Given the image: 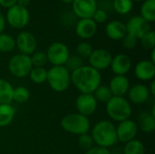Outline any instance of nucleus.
<instances>
[{"label":"nucleus","instance_id":"nucleus-1","mask_svg":"<svg viewBox=\"0 0 155 154\" xmlns=\"http://www.w3.org/2000/svg\"><path fill=\"white\" fill-rule=\"evenodd\" d=\"M101 81L100 72L90 65H83L71 73V83L81 93H93Z\"/></svg>","mask_w":155,"mask_h":154},{"label":"nucleus","instance_id":"nucleus-2","mask_svg":"<svg viewBox=\"0 0 155 154\" xmlns=\"http://www.w3.org/2000/svg\"><path fill=\"white\" fill-rule=\"evenodd\" d=\"M91 136L97 146L107 149L114 146L118 142L116 127L106 120L100 121L94 126Z\"/></svg>","mask_w":155,"mask_h":154},{"label":"nucleus","instance_id":"nucleus-3","mask_svg":"<svg viewBox=\"0 0 155 154\" xmlns=\"http://www.w3.org/2000/svg\"><path fill=\"white\" fill-rule=\"evenodd\" d=\"M106 113L111 119L121 123L131 117L132 106L124 97L113 96L106 103Z\"/></svg>","mask_w":155,"mask_h":154},{"label":"nucleus","instance_id":"nucleus-4","mask_svg":"<svg viewBox=\"0 0 155 154\" xmlns=\"http://www.w3.org/2000/svg\"><path fill=\"white\" fill-rule=\"evenodd\" d=\"M46 82L54 92L63 93L71 84V74L64 65L53 66L47 71Z\"/></svg>","mask_w":155,"mask_h":154},{"label":"nucleus","instance_id":"nucleus-5","mask_svg":"<svg viewBox=\"0 0 155 154\" xmlns=\"http://www.w3.org/2000/svg\"><path fill=\"white\" fill-rule=\"evenodd\" d=\"M62 128L72 134L82 135L87 133L90 130V121L88 117L76 113H70L65 115L61 121Z\"/></svg>","mask_w":155,"mask_h":154},{"label":"nucleus","instance_id":"nucleus-6","mask_svg":"<svg viewBox=\"0 0 155 154\" xmlns=\"http://www.w3.org/2000/svg\"><path fill=\"white\" fill-rule=\"evenodd\" d=\"M5 22L14 29H23L30 20V14L27 7L15 5L8 8L5 14Z\"/></svg>","mask_w":155,"mask_h":154},{"label":"nucleus","instance_id":"nucleus-7","mask_svg":"<svg viewBox=\"0 0 155 154\" xmlns=\"http://www.w3.org/2000/svg\"><path fill=\"white\" fill-rule=\"evenodd\" d=\"M33 68L29 55L17 54L12 56L8 62V70L15 77L23 78L29 75Z\"/></svg>","mask_w":155,"mask_h":154},{"label":"nucleus","instance_id":"nucleus-8","mask_svg":"<svg viewBox=\"0 0 155 154\" xmlns=\"http://www.w3.org/2000/svg\"><path fill=\"white\" fill-rule=\"evenodd\" d=\"M46 56L49 63L54 66L64 65L68 57L70 56L69 49L64 43L54 42L49 45L46 51Z\"/></svg>","mask_w":155,"mask_h":154},{"label":"nucleus","instance_id":"nucleus-9","mask_svg":"<svg viewBox=\"0 0 155 154\" xmlns=\"http://www.w3.org/2000/svg\"><path fill=\"white\" fill-rule=\"evenodd\" d=\"M15 40V47L19 50L20 54L25 55H31L36 51L37 41L35 35L27 31L20 32Z\"/></svg>","mask_w":155,"mask_h":154},{"label":"nucleus","instance_id":"nucleus-10","mask_svg":"<svg viewBox=\"0 0 155 154\" xmlns=\"http://www.w3.org/2000/svg\"><path fill=\"white\" fill-rule=\"evenodd\" d=\"M126 32L129 34L134 35L137 39H141L145 34L151 31V24L145 21L140 15H134L131 17L125 24Z\"/></svg>","mask_w":155,"mask_h":154},{"label":"nucleus","instance_id":"nucleus-11","mask_svg":"<svg viewBox=\"0 0 155 154\" xmlns=\"http://www.w3.org/2000/svg\"><path fill=\"white\" fill-rule=\"evenodd\" d=\"M112 59H113L112 54L108 50L104 48H98L93 50L91 55L88 58L90 66L96 69L97 71L104 70L110 67Z\"/></svg>","mask_w":155,"mask_h":154},{"label":"nucleus","instance_id":"nucleus-12","mask_svg":"<svg viewBox=\"0 0 155 154\" xmlns=\"http://www.w3.org/2000/svg\"><path fill=\"white\" fill-rule=\"evenodd\" d=\"M71 5L73 13L80 19L92 18L98 8L96 0H74Z\"/></svg>","mask_w":155,"mask_h":154},{"label":"nucleus","instance_id":"nucleus-13","mask_svg":"<svg viewBox=\"0 0 155 154\" xmlns=\"http://www.w3.org/2000/svg\"><path fill=\"white\" fill-rule=\"evenodd\" d=\"M97 101L93 93H81L75 102V106L78 113L86 117L94 113L97 109Z\"/></svg>","mask_w":155,"mask_h":154},{"label":"nucleus","instance_id":"nucleus-14","mask_svg":"<svg viewBox=\"0 0 155 154\" xmlns=\"http://www.w3.org/2000/svg\"><path fill=\"white\" fill-rule=\"evenodd\" d=\"M137 132V124L130 119L119 123L118 126L116 127V134L118 141L125 143L130 141H133L135 138Z\"/></svg>","mask_w":155,"mask_h":154},{"label":"nucleus","instance_id":"nucleus-15","mask_svg":"<svg viewBox=\"0 0 155 154\" xmlns=\"http://www.w3.org/2000/svg\"><path fill=\"white\" fill-rule=\"evenodd\" d=\"M74 30L76 35L81 39H90L97 32V24L92 18L79 19Z\"/></svg>","mask_w":155,"mask_h":154},{"label":"nucleus","instance_id":"nucleus-16","mask_svg":"<svg viewBox=\"0 0 155 154\" xmlns=\"http://www.w3.org/2000/svg\"><path fill=\"white\" fill-rule=\"evenodd\" d=\"M110 67L115 75H125L132 67L131 58L125 54H116L113 57Z\"/></svg>","mask_w":155,"mask_h":154},{"label":"nucleus","instance_id":"nucleus-17","mask_svg":"<svg viewBox=\"0 0 155 154\" xmlns=\"http://www.w3.org/2000/svg\"><path fill=\"white\" fill-rule=\"evenodd\" d=\"M108 87L113 96L124 97L130 89V82L125 75H115L111 79Z\"/></svg>","mask_w":155,"mask_h":154},{"label":"nucleus","instance_id":"nucleus-18","mask_svg":"<svg viewBox=\"0 0 155 154\" xmlns=\"http://www.w3.org/2000/svg\"><path fill=\"white\" fill-rule=\"evenodd\" d=\"M135 76L141 81H150L155 76V64L150 60H142L134 67Z\"/></svg>","mask_w":155,"mask_h":154},{"label":"nucleus","instance_id":"nucleus-19","mask_svg":"<svg viewBox=\"0 0 155 154\" xmlns=\"http://www.w3.org/2000/svg\"><path fill=\"white\" fill-rule=\"evenodd\" d=\"M150 96L149 89L146 85L138 84L130 87L128 91V97L133 103L142 104L144 103Z\"/></svg>","mask_w":155,"mask_h":154},{"label":"nucleus","instance_id":"nucleus-20","mask_svg":"<svg viewBox=\"0 0 155 154\" xmlns=\"http://www.w3.org/2000/svg\"><path fill=\"white\" fill-rule=\"evenodd\" d=\"M105 34L112 40H122L127 34L125 24L119 20H112L105 26Z\"/></svg>","mask_w":155,"mask_h":154},{"label":"nucleus","instance_id":"nucleus-21","mask_svg":"<svg viewBox=\"0 0 155 154\" xmlns=\"http://www.w3.org/2000/svg\"><path fill=\"white\" fill-rule=\"evenodd\" d=\"M144 133H152L155 130V117L150 112H143L138 118V125Z\"/></svg>","mask_w":155,"mask_h":154},{"label":"nucleus","instance_id":"nucleus-22","mask_svg":"<svg viewBox=\"0 0 155 154\" xmlns=\"http://www.w3.org/2000/svg\"><path fill=\"white\" fill-rule=\"evenodd\" d=\"M148 23L155 21V0H144L140 7V15Z\"/></svg>","mask_w":155,"mask_h":154},{"label":"nucleus","instance_id":"nucleus-23","mask_svg":"<svg viewBox=\"0 0 155 154\" xmlns=\"http://www.w3.org/2000/svg\"><path fill=\"white\" fill-rule=\"evenodd\" d=\"M15 115V109L9 104H0V127L9 125Z\"/></svg>","mask_w":155,"mask_h":154},{"label":"nucleus","instance_id":"nucleus-24","mask_svg":"<svg viewBox=\"0 0 155 154\" xmlns=\"http://www.w3.org/2000/svg\"><path fill=\"white\" fill-rule=\"evenodd\" d=\"M13 90L14 87L8 81L0 78V104H9L13 101Z\"/></svg>","mask_w":155,"mask_h":154},{"label":"nucleus","instance_id":"nucleus-25","mask_svg":"<svg viewBox=\"0 0 155 154\" xmlns=\"http://www.w3.org/2000/svg\"><path fill=\"white\" fill-rule=\"evenodd\" d=\"M15 48V40L8 34H0V52L10 53Z\"/></svg>","mask_w":155,"mask_h":154},{"label":"nucleus","instance_id":"nucleus-26","mask_svg":"<svg viewBox=\"0 0 155 154\" xmlns=\"http://www.w3.org/2000/svg\"><path fill=\"white\" fill-rule=\"evenodd\" d=\"M30 79L36 84H42L46 82L47 70L45 67H33L29 73Z\"/></svg>","mask_w":155,"mask_h":154},{"label":"nucleus","instance_id":"nucleus-27","mask_svg":"<svg viewBox=\"0 0 155 154\" xmlns=\"http://www.w3.org/2000/svg\"><path fill=\"white\" fill-rule=\"evenodd\" d=\"M113 7L117 14L124 15L132 11L134 2L132 0H114Z\"/></svg>","mask_w":155,"mask_h":154},{"label":"nucleus","instance_id":"nucleus-28","mask_svg":"<svg viewBox=\"0 0 155 154\" xmlns=\"http://www.w3.org/2000/svg\"><path fill=\"white\" fill-rule=\"evenodd\" d=\"M124 154H144L145 149L144 145L142 142L134 139L133 141H130L126 143L124 149Z\"/></svg>","mask_w":155,"mask_h":154},{"label":"nucleus","instance_id":"nucleus-29","mask_svg":"<svg viewBox=\"0 0 155 154\" xmlns=\"http://www.w3.org/2000/svg\"><path fill=\"white\" fill-rule=\"evenodd\" d=\"M93 93H94L93 95L94 96L95 100L100 103H106L113 97V94H112L109 87L106 85H99Z\"/></svg>","mask_w":155,"mask_h":154},{"label":"nucleus","instance_id":"nucleus-30","mask_svg":"<svg viewBox=\"0 0 155 154\" xmlns=\"http://www.w3.org/2000/svg\"><path fill=\"white\" fill-rule=\"evenodd\" d=\"M30 98V93L27 88L24 86H18L14 88L13 90V96L12 100L18 103H25Z\"/></svg>","mask_w":155,"mask_h":154},{"label":"nucleus","instance_id":"nucleus-31","mask_svg":"<svg viewBox=\"0 0 155 154\" xmlns=\"http://www.w3.org/2000/svg\"><path fill=\"white\" fill-rule=\"evenodd\" d=\"M30 59L33 67H44L48 62L46 54L44 51H35L30 55Z\"/></svg>","mask_w":155,"mask_h":154},{"label":"nucleus","instance_id":"nucleus-32","mask_svg":"<svg viewBox=\"0 0 155 154\" xmlns=\"http://www.w3.org/2000/svg\"><path fill=\"white\" fill-rule=\"evenodd\" d=\"M83 65H84L83 64V59L80 56H78V55H70L64 66L71 74L72 72L77 70L78 68H80Z\"/></svg>","mask_w":155,"mask_h":154},{"label":"nucleus","instance_id":"nucleus-33","mask_svg":"<svg viewBox=\"0 0 155 154\" xmlns=\"http://www.w3.org/2000/svg\"><path fill=\"white\" fill-rule=\"evenodd\" d=\"M140 40H141V44L144 49L153 50L155 48V32L153 30L149 31Z\"/></svg>","mask_w":155,"mask_h":154},{"label":"nucleus","instance_id":"nucleus-34","mask_svg":"<svg viewBox=\"0 0 155 154\" xmlns=\"http://www.w3.org/2000/svg\"><path fill=\"white\" fill-rule=\"evenodd\" d=\"M93 52V47L87 42H81L76 45V53L77 55L83 58H89Z\"/></svg>","mask_w":155,"mask_h":154},{"label":"nucleus","instance_id":"nucleus-35","mask_svg":"<svg viewBox=\"0 0 155 154\" xmlns=\"http://www.w3.org/2000/svg\"><path fill=\"white\" fill-rule=\"evenodd\" d=\"M78 144L83 150H85V151H88L92 147L94 146V140H93L92 136L90 134H88V133H84V134H82V135H79Z\"/></svg>","mask_w":155,"mask_h":154},{"label":"nucleus","instance_id":"nucleus-36","mask_svg":"<svg viewBox=\"0 0 155 154\" xmlns=\"http://www.w3.org/2000/svg\"><path fill=\"white\" fill-rule=\"evenodd\" d=\"M92 19L96 23V24H104L107 21L108 19V14L104 9L102 8H97L95 12L94 13Z\"/></svg>","mask_w":155,"mask_h":154},{"label":"nucleus","instance_id":"nucleus-37","mask_svg":"<svg viewBox=\"0 0 155 154\" xmlns=\"http://www.w3.org/2000/svg\"><path fill=\"white\" fill-rule=\"evenodd\" d=\"M121 41H122L123 46L125 49L131 50V49H134L136 46L138 39L136 37H134V35H132V34H126Z\"/></svg>","mask_w":155,"mask_h":154},{"label":"nucleus","instance_id":"nucleus-38","mask_svg":"<svg viewBox=\"0 0 155 154\" xmlns=\"http://www.w3.org/2000/svg\"><path fill=\"white\" fill-rule=\"evenodd\" d=\"M85 154H111L110 151L107 148H104L101 146H94L90 150L86 151Z\"/></svg>","mask_w":155,"mask_h":154},{"label":"nucleus","instance_id":"nucleus-39","mask_svg":"<svg viewBox=\"0 0 155 154\" xmlns=\"http://www.w3.org/2000/svg\"><path fill=\"white\" fill-rule=\"evenodd\" d=\"M15 5H16V0H0V5L6 9L12 7Z\"/></svg>","mask_w":155,"mask_h":154},{"label":"nucleus","instance_id":"nucleus-40","mask_svg":"<svg viewBox=\"0 0 155 154\" xmlns=\"http://www.w3.org/2000/svg\"><path fill=\"white\" fill-rule=\"evenodd\" d=\"M5 25H6V22H5V15H3L2 12H0V34L4 33V30L5 28Z\"/></svg>","mask_w":155,"mask_h":154},{"label":"nucleus","instance_id":"nucleus-41","mask_svg":"<svg viewBox=\"0 0 155 154\" xmlns=\"http://www.w3.org/2000/svg\"><path fill=\"white\" fill-rule=\"evenodd\" d=\"M31 0H16V4L21 5V6H24V7H27V5L30 4Z\"/></svg>","mask_w":155,"mask_h":154},{"label":"nucleus","instance_id":"nucleus-42","mask_svg":"<svg viewBox=\"0 0 155 154\" xmlns=\"http://www.w3.org/2000/svg\"><path fill=\"white\" fill-rule=\"evenodd\" d=\"M148 89H149L150 94H152V95H154L155 94V82L154 81H153V82H152V84H151V86H150V88H148Z\"/></svg>","mask_w":155,"mask_h":154},{"label":"nucleus","instance_id":"nucleus-43","mask_svg":"<svg viewBox=\"0 0 155 154\" xmlns=\"http://www.w3.org/2000/svg\"><path fill=\"white\" fill-rule=\"evenodd\" d=\"M152 63L155 64V48L152 50V54H151V60H150Z\"/></svg>","mask_w":155,"mask_h":154},{"label":"nucleus","instance_id":"nucleus-44","mask_svg":"<svg viewBox=\"0 0 155 154\" xmlns=\"http://www.w3.org/2000/svg\"><path fill=\"white\" fill-rule=\"evenodd\" d=\"M61 2H63L64 4H66V5H71L73 3L74 0H60Z\"/></svg>","mask_w":155,"mask_h":154},{"label":"nucleus","instance_id":"nucleus-45","mask_svg":"<svg viewBox=\"0 0 155 154\" xmlns=\"http://www.w3.org/2000/svg\"><path fill=\"white\" fill-rule=\"evenodd\" d=\"M133 2H143V1H144V0H132Z\"/></svg>","mask_w":155,"mask_h":154}]
</instances>
